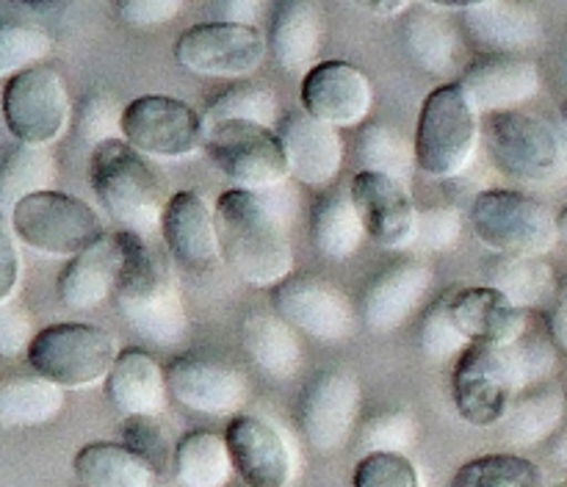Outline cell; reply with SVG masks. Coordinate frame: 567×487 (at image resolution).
Segmentation results:
<instances>
[{
    "label": "cell",
    "mask_w": 567,
    "mask_h": 487,
    "mask_svg": "<svg viewBox=\"0 0 567 487\" xmlns=\"http://www.w3.org/2000/svg\"><path fill=\"white\" fill-rule=\"evenodd\" d=\"M363 236L365 227L354 208L352 194L336 188V191L319 197L313 214H310V238L327 260L352 258L363 244Z\"/></svg>",
    "instance_id": "836d02e7"
},
{
    "label": "cell",
    "mask_w": 567,
    "mask_h": 487,
    "mask_svg": "<svg viewBox=\"0 0 567 487\" xmlns=\"http://www.w3.org/2000/svg\"><path fill=\"white\" fill-rule=\"evenodd\" d=\"M460 232H463V216H460L457 208H449V205L424 208L415 216L413 247L449 252V249L457 247Z\"/></svg>",
    "instance_id": "c3c4849f"
},
{
    "label": "cell",
    "mask_w": 567,
    "mask_h": 487,
    "mask_svg": "<svg viewBox=\"0 0 567 487\" xmlns=\"http://www.w3.org/2000/svg\"><path fill=\"white\" fill-rule=\"evenodd\" d=\"M485 147L498 172L532 186L567 177V127L526 111H502L482 122Z\"/></svg>",
    "instance_id": "277c9868"
},
{
    "label": "cell",
    "mask_w": 567,
    "mask_h": 487,
    "mask_svg": "<svg viewBox=\"0 0 567 487\" xmlns=\"http://www.w3.org/2000/svg\"><path fill=\"white\" fill-rule=\"evenodd\" d=\"M233 468L247 487H288L293 479V452L286 435L258 415H236L225 432Z\"/></svg>",
    "instance_id": "e0dca14e"
},
{
    "label": "cell",
    "mask_w": 567,
    "mask_h": 487,
    "mask_svg": "<svg viewBox=\"0 0 567 487\" xmlns=\"http://www.w3.org/2000/svg\"><path fill=\"white\" fill-rule=\"evenodd\" d=\"M509 352H513L515 371H518V385L520 391H529V387L543 385L548 382V376L557 371V352L551 338L540 335H520L518 341L509 343Z\"/></svg>",
    "instance_id": "7dc6e473"
},
{
    "label": "cell",
    "mask_w": 567,
    "mask_h": 487,
    "mask_svg": "<svg viewBox=\"0 0 567 487\" xmlns=\"http://www.w3.org/2000/svg\"><path fill=\"white\" fill-rule=\"evenodd\" d=\"M25 358L33 374L44 376L64 391V387H89L97 385L100 380H109L120 349L103 327L66 321L39 330Z\"/></svg>",
    "instance_id": "52a82bcc"
},
{
    "label": "cell",
    "mask_w": 567,
    "mask_h": 487,
    "mask_svg": "<svg viewBox=\"0 0 567 487\" xmlns=\"http://www.w3.org/2000/svg\"><path fill=\"white\" fill-rule=\"evenodd\" d=\"M360 413V385L352 371L330 369L316 374L299 398V429L310 448L336 454L352 437Z\"/></svg>",
    "instance_id": "5bb4252c"
},
{
    "label": "cell",
    "mask_w": 567,
    "mask_h": 487,
    "mask_svg": "<svg viewBox=\"0 0 567 487\" xmlns=\"http://www.w3.org/2000/svg\"><path fill=\"white\" fill-rule=\"evenodd\" d=\"M360 172H374L408 186L415 166V144L391 125H365L358 136Z\"/></svg>",
    "instance_id": "74e56055"
},
{
    "label": "cell",
    "mask_w": 567,
    "mask_h": 487,
    "mask_svg": "<svg viewBox=\"0 0 567 487\" xmlns=\"http://www.w3.org/2000/svg\"><path fill=\"white\" fill-rule=\"evenodd\" d=\"M567 418V396L559 382L520 391L509 404L507 415L498 424V432L513 446H537L557 435Z\"/></svg>",
    "instance_id": "f546056e"
},
{
    "label": "cell",
    "mask_w": 567,
    "mask_h": 487,
    "mask_svg": "<svg viewBox=\"0 0 567 487\" xmlns=\"http://www.w3.org/2000/svg\"><path fill=\"white\" fill-rule=\"evenodd\" d=\"M432 288V269L421 260H399L374 277L363 293V321L374 332H391L413 315Z\"/></svg>",
    "instance_id": "cb8c5ba5"
},
{
    "label": "cell",
    "mask_w": 567,
    "mask_h": 487,
    "mask_svg": "<svg viewBox=\"0 0 567 487\" xmlns=\"http://www.w3.org/2000/svg\"><path fill=\"white\" fill-rule=\"evenodd\" d=\"M105 396L125 418H158L169 396L166 371L144 349H125L105 380Z\"/></svg>",
    "instance_id": "4316f807"
},
{
    "label": "cell",
    "mask_w": 567,
    "mask_h": 487,
    "mask_svg": "<svg viewBox=\"0 0 567 487\" xmlns=\"http://www.w3.org/2000/svg\"><path fill=\"white\" fill-rule=\"evenodd\" d=\"M374 89L354 64L330 59L302 77V111L332 127H354L369 116Z\"/></svg>",
    "instance_id": "ac0fdd59"
},
{
    "label": "cell",
    "mask_w": 567,
    "mask_h": 487,
    "mask_svg": "<svg viewBox=\"0 0 567 487\" xmlns=\"http://www.w3.org/2000/svg\"><path fill=\"white\" fill-rule=\"evenodd\" d=\"M64 410V391L39 374L0 376V426H44Z\"/></svg>",
    "instance_id": "d6a6232c"
},
{
    "label": "cell",
    "mask_w": 567,
    "mask_h": 487,
    "mask_svg": "<svg viewBox=\"0 0 567 487\" xmlns=\"http://www.w3.org/2000/svg\"><path fill=\"white\" fill-rule=\"evenodd\" d=\"M89 180L103 208L111 219L120 221L122 230L144 241L161 230L169 194L153 164L125 138L103 144L89 155Z\"/></svg>",
    "instance_id": "3957f363"
},
{
    "label": "cell",
    "mask_w": 567,
    "mask_h": 487,
    "mask_svg": "<svg viewBox=\"0 0 567 487\" xmlns=\"http://www.w3.org/2000/svg\"><path fill=\"white\" fill-rule=\"evenodd\" d=\"M127 260V238L125 230L105 232L94 247L75 255L70 263L61 269L59 299L70 310H92L114 297L120 286L122 269Z\"/></svg>",
    "instance_id": "7402d4cb"
},
{
    "label": "cell",
    "mask_w": 567,
    "mask_h": 487,
    "mask_svg": "<svg viewBox=\"0 0 567 487\" xmlns=\"http://www.w3.org/2000/svg\"><path fill=\"white\" fill-rule=\"evenodd\" d=\"M59 164L48 147L17 144L0 164V216L9 214L22 203L42 191H55Z\"/></svg>",
    "instance_id": "d590c367"
},
{
    "label": "cell",
    "mask_w": 567,
    "mask_h": 487,
    "mask_svg": "<svg viewBox=\"0 0 567 487\" xmlns=\"http://www.w3.org/2000/svg\"><path fill=\"white\" fill-rule=\"evenodd\" d=\"M460 89L476 114H502L540 92V72L535 61L518 53H485L465 70Z\"/></svg>",
    "instance_id": "d6986e66"
},
{
    "label": "cell",
    "mask_w": 567,
    "mask_h": 487,
    "mask_svg": "<svg viewBox=\"0 0 567 487\" xmlns=\"http://www.w3.org/2000/svg\"><path fill=\"white\" fill-rule=\"evenodd\" d=\"M293 194L286 183L266 191L230 188L216 203L221 260L249 286L277 288L293 271V247L286 221Z\"/></svg>",
    "instance_id": "6da1fadb"
},
{
    "label": "cell",
    "mask_w": 567,
    "mask_h": 487,
    "mask_svg": "<svg viewBox=\"0 0 567 487\" xmlns=\"http://www.w3.org/2000/svg\"><path fill=\"white\" fill-rule=\"evenodd\" d=\"M352 203L365 232L385 249L413 247L415 210L410 188L374 172H358L352 180Z\"/></svg>",
    "instance_id": "44dd1931"
},
{
    "label": "cell",
    "mask_w": 567,
    "mask_h": 487,
    "mask_svg": "<svg viewBox=\"0 0 567 487\" xmlns=\"http://www.w3.org/2000/svg\"><path fill=\"white\" fill-rule=\"evenodd\" d=\"M468 37L491 53H518L535 48L543 39L540 17L532 6L509 0H485V3L457 6Z\"/></svg>",
    "instance_id": "484cf974"
},
{
    "label": "cell",
    "mask_w": 567,
    "mask_h": 487,
    "mask_svg": "<svg viewBox=\"0 0 567 487\" xmlns=\"http://www.w3.org/2000/svg\"><path fill=\"white\" fill-rule=\"evenodd\" d=\"M233 470L225 435L197 429L177 441L175 481L181 487H225Z\"/></svg>",
    "instance_id": "8d00e7d4"
},
{
    "label": "cell",
    "mask_w": 567,
    "mask_h": 487,
    "mask_svg": "<svg viewBox=\"0 0 567 487\" xmlns=\"http://www.w3.org/2000/svg\"><path fill=\"white\" fill-rule=\"evenodd\" d=\"M471 227L476 238L496 255L543 258L559 241L557 216L540 199L520 191L493 188L471 205Z\"/></svg>",
    "instance_id": "8992f818"
},
{
    "label": "cell",
    "mask_w": 567,
    "mask_h": 487,
    "mask_svg": "<svg viewBox=\"0 0 567 487\" xmlns=\"http://www.w3.org/2000/svg\"><path fill=\"white\" fill-rule=\"evenodd\" d=\"M277 315L319 341H343L354 332V308L347 293L319 277H288L271 291Z\"/></svg>",
    "instance_id": "9a60e30c"
},
{
    "label": "cell",
    "mask_w": 567,
    "mask_h": 487,
    "mask_svg": "<svg viewBox=\"0 0 567 487\" xmlns=\"http://www.w3.org/2000/svg\"><path fill=\"white\" fill-rule=\"evenodd\" d=\"M125 238L127 260L114 293L122 321L147 346H181L188 335V315L169 263L144 238L133 232H125Z\"/></svg>",
    "instance_id": "7a4b0ae2"
},
{
    "label": "cell",
    "mask_w": 567,
    "mask_h": 487,
    "mask_svg": "<svg viewBox=\"0 0 567 487\" xmlns=\"http://www.w3.org/2000/svg\"><path fill=\"white\" fill-rule=\"evenodd\" d=\"M487 288L507 297L518 310H532L546 304L554 293V269L543 258L524 255H496L485 269Z\"/></svg>",
    "instance_id": "e575fe53"
},
{
    "label": "cell",
    "mask_w": 567,
    "mask_h": 487,
    "mask_svg": "<svg viewBox=\"0 0 567 487\" xmlns=\"http://www.w3.org/2000/svg\"><path fill=\"white\" fill-rule=\"evenodd\" d=\"M280 114V103L271 86L255 81H241L238 86L227 89L225 94L214 100L208 108L203 111V127L219 125V122L241 120L255 122V125L271 127Z\"/></svg>",
    "instance_id": "f35d334b"
},
{
    "label": "cell",
    "mask_w": 567,
    "mask_h": 487,
    "mask_svg": "<svg viewBox=\"0 0 567 487\" xmlns=\"http://www.w3.org/2000/svg\"><path fill=\"white\" fill-rule=\"evenodd\" d=\"M205 149L216 169L241 191H266L291 177L288 155L275 127L255 122H219L205 127Z\"/></svg>",
    "instance_id": "9c48e42d"
},
{
    "label": "cell",
    "mask_w": 567,
    "mask_h": 487,
    "mask_svg": "<svg viewBox=\"0 0 567 487\" xmlns=\"http://www.w3.org/2000/svg\"><path fill=\"white\" fill-rule=\"evenodd\" d=\"M269 39L258 28L203 22L181 33L175 44L177 64L208 77H247L264 64Z\"/></svg>",
    "instance_id": "4fadbf2b"
},
{
    "label": "cell",
    "mask_w": 567,
    "mask_h": 487,
    "mask_svg": "<svg viewBox=\"0 0 567 487\" xmlns=\"http://www.w3.org/2000/svg\"><path fill=\"white\" fill-rule=\"evenodd\" d=\"M161 236L172 260L192 274H208L221 263L214 210L197 191H177L166 203Z\"/></svg>",
    "instance_id": "ffe728a7"
},
{
    "label": "cell",
    "mask_w": 567,
    "mask_h": 487,
    "mask_svg": "<svg viewBox=\"0 0 567 487\" xmlns=\"http://www.w3.org/2000/svg\"><path fill=\"white\" fill-rule=\"evenodd\" d=\"M122 443L136 452L155 470V476H175L177 443L158 418H125Z\"/></svg>",
    "instance_id": "7bdbcfd3"
},
{
    "label": "cell",
    "mask_w": 567,
    "mask_h": 487,
    "mask_svg": "<svg viewBox=\"0 0 567 487\" xmlns=\"http://www.w3.org/2000/svg\"><path fill=\"white\" fill-rule=\"evenodd\" d=\"M122 116L125 108L116 97L105 92L89 94L75 108V138L94 153L103 144L122 138Z\"/></svg>",
    "instance_id": "b9f144b4"
},
{
    "label": "cell",
    "mask_w": 567,
    "mask_h": 487,
    "mask_svg": "<svg viewBox=\"0 0 567 487\" xmlns=\"http://www.w3.org/2000/svg\"><path fill=\"white\" fill-rule=\"evenodd\" d=\"M166 387L177 404L197 415H238L249 398L241 369L214 358H177L166 365Z\"/></svg>",
    "instance_id": "2e32d148"
},
{
    "label": "cell",
    "mask_w": 567,
    "mask_h": 487,
    "mask_svg": "<svg viewBox=\"0 0 567 487\" xmlns=\"http://www.w3.org/2000/svg\"><path fill=\"white\" fill-rule=\"evenodd\" d=\"M3 122L20 144L48 147L70 122V94L64 81L50 66H33L6 81Z\"/></svg>",
    "instance_id": "8fae6325"
},
{
    "label": "cell",
    "mask_w": 567,
    "mask_h": 487,
    "mask_svg": "<svg viewBox=\"0 0 567 487\" xmlns=\"http://www.w3.org/2000/svg\"><path fill=\"white\" fill-rule=\"evenodd\" d=\"M551 459L559 465H567V424L551 437Z\"/></svg>",
    "instance_id": "9f6ffc18"
},
{
    "label": "cell",
    "mask_w": 567,
    "mask_h": 487,
    "mask_svg": "<svg viewBox=\"0 0 567 487\" xmlns=\"http://www.w3.org/2000/svg\"><path fill=\"white\" fill-rule=\"evenodd\" d=\"M452 487H543V474L518 454H485L460 465Z\"/></svg>",
    "instance_id": "ab89813d"
},
{
    "label": "cell",
    "mask_w": 567,
    "mask_h": 487,
    "mask_svg": "<svg viewBox=\"0 0 567 487\" xmlns=\"http://www.w3.org/2000/svg\"><path fill=\"white\" fill-rule=\"evenodd\" d=\"M419 346L435 363H446V360L457 358V354H463L471 346L468 338L454 324L452 310H449V291L426 310L424 321H421Z\"/></svg>",
    "instance_id": "f6af8a7d"
},
{
    "label": "cell",
    "mask_w": 567,
    "mask_h": 487,
    "mask_svg": "<svg viewBox=\"0 0 567 487\" xmlns=\"http://www.w3.org/2000/svg\"><path fill=\"white\" fill-rule=\"evenodd\" d=\"M548 335L559 352H567V280L557 291V302H554L551 315H548Z\"/></svg>",
    "instance_id": "db71d44e"
},
{
    "label": "cell",
    "mask_w": 567,
    "mask_h": 487,
    "mask_svg": "<svg viewBox=\"0 0 567 487\" xmlns=\"http://www.w3.org/2000/svg\"><path fill=\"white\" fill-rule=\"evenodd\" d=\"M0 376H3V360H0Z\"/></svg>",
    "instance_id": "680465c9"
},
{
    "label": "cell",
    "mask_w": 567,
    "mask_h": 487,
    "mask_svg": "<svg viewBox=\"0 0 567 487\" xmlns=\"http://www.w3.org/2000/svg\"><path fill=\"white\" fill-rule=\"evenodd\" d=\"M449 310H452L454 324L471 343L509 346L520 335H526V327H529L526 310H518L507 297L487 286L449 291Z\"/></svg>",
    "instance_id": "d4e9b609"
},
{
    "label": "cell",
    "mask_w": 567,
    "mask_h": 487,
    "mask_svg": "<svg viewBox=\"0 0 567 487\" xmlns=\"http://www.w3.org/2000/svg\"><path fill=\"white\" fill-rule=\"evenodd\" d=\"M20 249H17L14 230H11L9 221L0 216V304L11 302L17 286H20Z\"/></svg>",
    "instance_id": "816d5d0a"
},
{
    "label": "cell",
    "mask_w": 567,
    "mask_h": 487,
    "mask_svg": "<svg viewBox=\"0 0 567 487\" xmlns=\"http://www.w3.org/2000/svg\"><path fill=\"white\" fill-rule=\"evenodd\" d=\"M352 487H424V479L408 454H363Z\"/></svg>",
    "instance_id": "bcb514c9"
},
{
    "label": "cell",
    "mask_w": 567,
    "mask_h": 487,
    "mask_svg": "<svg viewBox=\"0 0 567 487\" xmlns=\"http://www.w3.org/2000/svg\"><path fill=\"white\" fill-rule=\"evenodd\" d=\"M83 487H153L155 470L125 443H86L72 459Z\"/></svg>",
    "instance_id": "1f68e13d"
},
{
    "label": "cell",
    "mask_w": 567,
    "mask_h": 487,
    "mask_svg": "<svg viewBox=\"0 0 567 487\" xmlns=\"http://www.w3.org/2000/svg\"><path fill=\"white\" fill-rule=\"evenodd\" d=\"M482 122L460 83H443L421 108L415 166L430 177H457L474 160Z\"/></svg>",
    "instance_id": "5b68a950"
},
{
    "label": "cell",
    "mask_w": 567,
    "mask_h": 487,
    "mask_svg": "<svg viewBox=\"0 0 567 487\" xmlns=\"http://www.w3.org/2000/svg\"><path fill=\"white\" fill-rule=\"evenodd\" d=\"M518 393V371H515L509 346L471 343L460 354L452 380V396L457 413L471 426L491 429V426L502 424Z\"/></svg>",
    "instance_id": "30bf717a"
},
{
    "label": "cell",
    "mask_w": 567,
    "mask_h": 487,
    "mask_svg": "<svg viewBox=\"0 0 567 487\" xmlns=\"http://www.w3.org/2000/svg\"><path fill=\"white\" fill-rule=\"evenodd\" d=\"M181 0H122L116 14L131 28H158L181 14Z\"/></svg>",
    "instance_id": "f907efd6"
},
{
    "label": "cell",
    "mask_w": 567,
    "mask_h": 487,
    "mask_svg": "<svg viewBox=\"0 0 567 487\" xmlns=\"http://www.w3.org/2000/svg\"><path fill=\"white\" fill-rule=\"evenodd\" d=\"M446 11L457 6L410 3L402 20V42L413 64L430 75H443L457 64V31L449 22Z\"/></svg>",
    "instance_id": "f1b7e54d"
},
{
    "label": "cell",
    "mask_w": 567,
    "mask_h": 487,
    "mask_svg": "<svg viewBox=\"0 0 567 487\" xmlns=\"http://www.w3.org/2000/svg\"><path fill=\"white\" fill-rule=\"evenodd\" d=\"M282 147L288 155V169L305 186H327L343 166V142L338 127L313 120L305 111H293L280 122Z\"/></svg>",
    "instance_id": "603a6c76"
},
{
    "label": "cell",
    "mask_w": 567,
    "mask_h": 487,
    "mask_svg": "<svg viewBox=\"0 0 567 487\" xmlns=\"http://www.w3.org/2000/svg\"><path fill=\"white\" fill-rule=\"evenodd\" d=\"M208 14L214 17L210 22L258 28L255 22L264 14V3H258V0H219V3L208 6Z\"/></svg>",
    "instance_id": "f5cc1de1"
},
{
    "label": "cell",
    "mask_w": 567,
    "mask_h": 487,
    "mask_svg": "<svg viewBox=\"0 0 567 487\" xmlns=\"http://www.w3.org/2000/svg\"><path fill=\"white\" fill-rule=\"evenodd\" d=\"M11 230L37 252L70 260L105 236L97 210L61 191H42L22 199L11 210Z\"/></svg>",
    "instance_id": "ba28073f"
},
{
    "label": "cell",
    "mask_w": 567,
    "mask_h": 487,
    "mask_svg": "<svg viewBox=\"0 0 567 487\" xmlns=\"http://www.w3.org/2000/svg\"><path fill=\"white\" fill-rule=\"evenodd\" d=\"M53 50V37L37 22L0 20V77H14L20 72L42 66Z\"/></svg>",
    "instance_id": "60d3db41"
},
{
    "label": "cell",
    "mask_w": 567,
    "mask_h": 487,
    "mask_svg": "<svg viewBox=\"0 0 567 487\" xmlns=\"http://www.w3.org/2000/svg\"><path fill=\"white\" fill-rule=\"evenodd\" d=\"M360 9L380 17H396V14H404V11L410 9V3H404V0H388V3H360Z\"/></svg>",
    "instance_id": "11a10c76"
},
{
    "label": "cell",
    "mask_w": 567,
    "mask_h": 487,
    "mask_svg": "<svg viewBox=\"0 0 567 487\" xmlns=\"http://www.w3.org/2000/svg\"><path fill=\"white\" fill-rule=\"evenodd\" d=\"M241 346L271 380H291L302 365V346L288 321L277 313H249L241 321Z\"/></svg>",
    "instance_id": "4dcf8cb0"
},
{
    "label": "cell",
    "mask_w": 567,
    "mask_h": 487,
    "mask_svg": "<svg viewBox=\"0 0 567 487\" xmlns=\"http://www.w3.org/2000/svg\"><path fill=\"white\" fill-rule=\"evenodd\" d=\"M122 138L142 155L188 158L205 144L203 114L164 94H147L125 105Z\"/></svg>",
    "instance_id": "7c38bea8"
},
{
    "label": "cell",
    "mask_w": 567,
    "mask_h": 487,
    "mask_svg": "<svg viewBox=\"0 0 567 487\" xmlns=\"http://www.w3.org/2000/svg\"><path fill=\"white\" fill-rule=\"evenodd\" d=\"M324 39V22L313 0H282L269 28V50L288 75H308Z\"/></svg>",
    "instance_id": "83f0119b"
},
{
    "label": "cell",
    "mask_w": 567,
    "mask_h": 487,
    "mask_svg": "<svg viewBox=\"0 0 567 487\" xmlns=\"http://www.w3.org/2000/svg\"><path fill=\"white\" fill-rule=\"evenodd\" d=\"M419 441V424L404 410H385L371 415L358 435L365 454H408Z\"/></svg>",
    "instance_id": "ee69618b"
},
{
    "label": "cell",
    "mask_w": 567,
    "mask_h": 487,
    "mask_svg": "<svg viewBox=\"0 0 567 487\" xmlns=\"http://www.w3.org/2000/svg\"><path fill=\"white\" fill-rule=\"evenodd\" d=\"M557 230H559V238L567 244V208L557 216Z\"/></svg>",
    "instance_id": "6f0895ef"
},
{
    "label": "cell",
    "mask_w": 567,
    "mask_h": 487,
    "mask_svg": "<svg viewBox=\"0 0 567 487\" xmlns=\"http://www.w3.org/2000/svg\"><path fill=\"white\" fill-rule=\"evenodd\" d=\"M33 338H37V330L28 310L20 302L0 304V360L28 354Z\"/></svg>",
    "instance_id": "681fc988"
}]
</instances>
